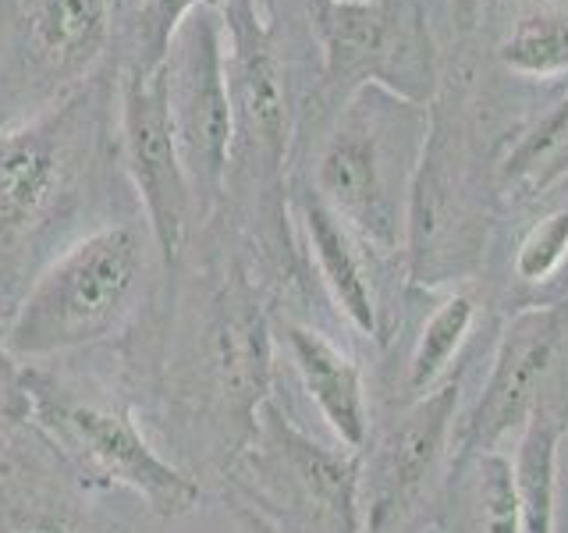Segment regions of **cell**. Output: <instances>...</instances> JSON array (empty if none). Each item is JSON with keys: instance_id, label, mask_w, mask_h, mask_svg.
Listing matches in <instances>:
<instances>
[{"instance_id": "cell-1", "label": "cell", "mask_w": 568, "mask_h": 533, "mask_svg": "<svg viewBox=\"0 0 568 533\" xmlns=\"http://www.w3.org/2000/svg\"><path fill=\"white\" fill-rule=\"evenodd\" d=\"M426 132L430 107L366 86L334 114L316 153L310 192L373 253H395L405 242Z\"/></svg>"}, {"instance_id": "cell-2", "label": "cell", "mask_w": 568, "mask_h": 533, "mask_svg": "<svg viewBox=\"0 0 568 533\" xmlns=\"http://www.w3.org/2000/svg\"><path fill=\"white\" fill-rule=\"evenodd\" d=\"M150 245L129 221L71 242L18 302L0 338L4 352L18 363H47L118 334L142 295Z\"/></svg>"}, {"instance_id": "cell-3", "label": "cell", "mask_w": 568, "mask_h": 533, "mask_svg": "<svg viewBox=\"0 0 568 533\" xmlns=\"http://www.w3.org/2000/svg\"><path fill=\"white\" fill-rule=\"evenodd\" d=\"M26 388L32 413L53 449L89 484L132 491L160 515H182L200 502L195 480L153 449L121 399L43 378V373H32Z\"/></svg>"}, {"instance_id": "cell-4", "label": "cell", "mask_w": 568, "mask_h": 533, "mask_svg": "<svg viewBox=\"0 0 568 533\" xmlns=\"http://www.w3.org/2000/svg\"><path fill=\"white\" fill-rule=\"evenodd\" d=\"M313 26L324 47V86L316 97L327 111L337 114L366 86L419 107L434 103L440 68L423 0H313Z\"/></svg>"}, {"instance_id": "cell-5", "label": "cell", "mask_w": 568, "mask_h": 533, "mask_svg": "<svg viewBox=\"0 0 568 533\" xmlns=\"http://www.w3.org/2000/svg\"><path fill=\"white\" fill-rule=\"evenodd\" d=\"M466 370H455L430 395L402 402L381 438L369 434L359 455L363 533H413L437 502V484L452 476L455 423Z\"/></svg>"}, {"instance_id": "cell-6", "label": "cell", "mask_w": 568, "mask_h": 533, "mask_svg": "<svg viewBox=\"0 0 568 533\" xmlns=\"http://www.w3.org/2000/svg\"><path fill=\"white\" fill-rule=\"evenodd\" d=\"M248 494L292 533H363L359 455L313 441L274 402L260 409L256 431L239 452Z\"/></svg>"}, {"instance_id": "cell-7", "label": "cell", "mask_w": 568, "mask_h": 533, "mask_svg": "<svg viewBox=\"0 0 568 533\" xmlns=\"http://www.w3.org/2000/svg\"><path fill=\"white\" fill-rule=\"evenodd\" d=\"M568 299L519 306L497 338L479 399L455 423V462L501 449L540 405L568 413Z\"/></svg>"}, {"instance_id": "cell-8", "label": "cell", "mask_w": 568, "mask_h": 533, "mask_svg": "<svg viewBox=\"0 0 568 533\" xmlns=\"http://www.w3.org/2000/svg\"><path fill=\"white\" fill-rule=\"evenodd\" d=\"M164 76L195 218H210L227 189L231 142H235L221 11L200 8L185 18L164 61Z\"/></svg>"}, {"instance_id": "cell-9", "label": "cell", "mask_w": 568, "mask_h": 533, "mask_svg": "<svg viewBox=\"0 0 568 533\" xmlns=\"http://www.w3.org/2000/svg\"><path fill=\"white\" fill-rule=\"evenodd\" d=\"M93 93L89 82L29 121H0V245L32 239L75 185Z\"/></svg>"}, {"instance_id": "cell-10", "label": "cell", "mask_w": 568, "mask_h": 533, "mask_svg": "<svg viewBox=\"0 0 568 533\" xmlns=\"http://www.w3.org/2000/svg\"><path fill=\"white\" fill-rule=\"evenodd\" d=\"M224 18V58L227 93L235 114L231 171L253 178L260 189L281 185L288 129H284V68L274 29L266 26L260 0H227Z\"/></svg>"}, {"instance_id": "cell-11", "label": "cell", "mask_w": 568, "mask_h": 533, "mask_svg": "<svg viewBox=\"0 0 568 533\" xmlns=\"http://www.w3.org/2000/svg\"><path fill=\"white\" fill-rule=\"evenodd\" d=\"M121 157L135 195L146 210V231L168 266L182 260L189 224L195 221V200L178 153L168 76H121Z\"/></svg>"}, {"instance_id": "cell-12", "label": "cell", "mask_w": 568, "mask_h": 533, "mask_svg": "<svg viewBox=\"0 0 568 533\" xmlns=\"http://www.w3.org/2000/svg\"><path fill=\"white\" fill-rule=\"evenodd\" d=\"M200 363L221 402V413L239 431L245 449L256 431L260 409L271 402L274 349L266 316L242 274H231L213 295L206 331L200 334Z\"/></svg>"}, {"instance_id": "cell-13", "label": "cell", "mask_w": 568, "mask_h": 533, "mask_svg": "<svg viewBox=\"0 0 568 533\" xmlns=\"http://www.w3.org/2000/svg\"><path fill=\"white\" fill-rule=\"evenodd\" d=\"M8 32L22 76L58 103L103 61L114 36V0H8Z\"/></svg>"}, {"instance_id": "cell-14", "label": "cell", "mask_w": 568, "mask_h": 533, "mask_svg": "<svg viewBox=\"0 0 568 533\" xmlns=\"http://www.w3.org/2000/svg\"><path fill=\"white\" fill-rule=\"evenodd\" d=\"M284 349H288L302 391L316 405L337 449L363 455L369 444V405L359 363L331 334L306 324L284 328Z\"/></svg>"}, {"instance_id": "cell-15", "label": "cell", "mask_w": 568, "mask_h": 533, "mask_svg": "<svg viewBox=\"0 0 568 533\" xmlns=\"http://www.w3.org/2000/svg\"><path fill=\"white\" fill-rule=\"evenodd\" d=\"M298 221L302 231H306L320 281H324L337 313L348 320L352 331H359L366 338H381V302L366 266V253H363L366 245L310 189L298 195Z\"/></svg>"}, {"instance_id": "cell-16", "label": "cell", "mask_w": 568, "mask_h": 533, "mask_svg": "<svg viewBox=\"0 0 568 533\" xmlns=\"http://www.w3.org/2000/svg\"><path fill=\"white\" fill-rule=\"evenodd\" d=\"M568 434V413L555 405H540L519 431L511 470L519 491L523 533L558 530V452Z\"/></svg>"}, {"instance_id": "cell-17", "label": "cell", "mask_w": 568, "mask_h": 533, "mask_svg": "<svg viewBox=\"0 0 568 533\" xmlns=\"http://www.w3.org/2000/svg\"><path fill=\"white\" fill-rule=\"evenodd\" d=\"M476 328V299L455 292L430 310L405 363V402L430 395L455 373V363Z\"/></svg>"}, {"instance_id": "cell-18", "label": "cell", "mask_w": 568, "mask_h": 533, "mask_svg": "<svg viewBox=\"0 0 568 533\" xmlns=\"http://www.w3.org/2000/svg\"><path fill=\"white\" fill-rule=\"evenodd\" d=\"M497 61L523 79L568 76V4L523 11L497 43Z\"/></svg>"}, {"instance_id": "cell-19", "label": "cell", "mask_w": 568, "mask_h": 533, "mask_svg": "<svg viewBox=\"0 0 568 533\" xmlns=\"http://www.w3.org/2000/svg\"><path fill=\"white\" fill-rule=\"evenodd\" d=\"M568 174V100L544 114L497 164V185L511 195H540Z\"/></svg>"}, {"instance_id": "cell-20", "label": "cell", "mask_w": 568, "mask_h": 533, "mask_svg": "<svg viewBox=\"0 0 568 533\" xmlns=\"http://www.w3.org/2000/svg\"><path fill=\"white\" fill-rule=\"evenodd\" d=\"M452 470L473 476L469 505H473V530L476 533H523L519 515V491H515L511 455L501 449L455 462Z\"/></svg>"}, {"instance_id": "cell-21", "label": "cell", "mask_w": 568, "mask_h": 533, "mask_svg": "<svg viewBox=\"0 0 568 533\" xmlns=\"http://www.w3.org/2000/svg\"><path fill=\"white\" fill-rule=\"evenodd\" d=\"M200 8L221 11L227 8V0H139V11L132 22V50H129L124 71L156 76L168 61L178 29H182L185 18Z\"/></svg>"}, {"instance_id": "cell-22", "label": "cell", "mask_w": 568, "mask_h": 533, "mask_svg": "<svg viewBox=\"0 0 568 533\" xmlns=\"http://www.w3.org/2000/svg\"><path fill=\"white\" fill-rule=\"evenodd\" d=\"M565 266H568V210H550L523 231L519 245H515L511 271L515 281L526 284V289H540V284H555Z\"/></svg>"}, {"instance_id": "cell-23", "label": "cell", "mask_w": 568, "mask_h": 533, "mask_svg": "<svg viewBox=\"0 0 568 533\" xmlns=\"http://www.w3.org/2000/svg\"><path fill=\"white\" fill-rule=\"evenodd\" d=\"M452 11H455V22L462 32H469L476 26V14H479V0H452Z\"/></svg>"}, {"instance_id": "cell-24", "label": "cell", "mask_w": 568, "mask_h": 533, "mask_svg": "<svg viewBox=\"0 0 568 533\" xmlns=\"http://www.w3.org/2000/svg\"><path fill=\"white\" fill-rule=\"evenodd\" d=\"M342 4H373V0H342Z\"/></svg>"}]
</instances>
